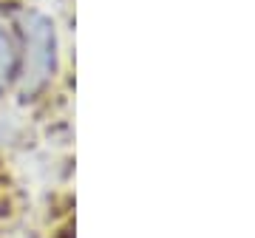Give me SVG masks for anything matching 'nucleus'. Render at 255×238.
I'll use <instances>...</instances> for the list:
<instances>
[{
    "label": "nucleus",
    "instance_id": "f257e3e1",
    "mask_svg": "<svg viewBox=\"0 0 255 238\" xmlns=\"http://www.w3.org/2000/svg\"><path fill=\"white\" fill-rule=\"evenodd\" d=\"M17 83L14 97L31 102L48 91L60 71V34L54 20L40 9H23L17 23Z\"/></svg>",
    "mask_w": 255,
    "mask_h": 238
},
{
    "label": "nucleus",
    "instance_id": "f03ea898",
    "mask_svg": "<svg viewBox=\"0 0 255 238\" xmlns=\"http://www.w3.org/2000/svg\"><path fill=\"white\" fill-rule=\"evenodd\" d=\"M17 83V28L0 11V100L14 94Z\"/></svg>",
    "mask_w": 255,
    "mask_h": 238
}]
</instances>
